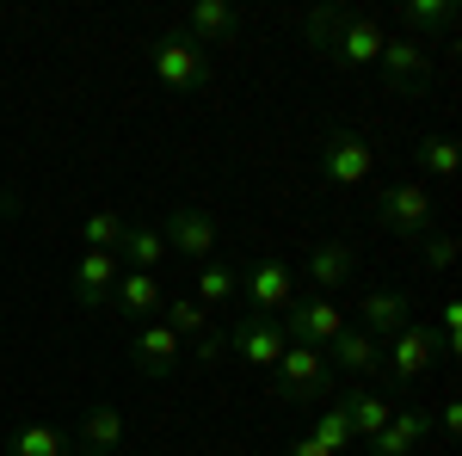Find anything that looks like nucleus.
Listing matches in <instances>:
<instances>
[{"label": "nucleus", "instance_id": "1a4fd4ad", "mask_svg": "<svg viewBox=\"0 0 462 456\" xmlns=\"http://www.w3.org/2000/svg\"><path fill=\"white\" fill-rule=\"evenodd\" d=\"M241 290H247V315H265V321H278L284 309H296V296H302V290H296V272H290L284 259H253Z\"/></svg>", "mask_w": 462, "mask_h": 456}, {"label": "nucleus", "instance_id": "20e7f679", "mask_svg": "<svg viewBox=\"0 0 462 456\" xmlns=\"http://www.w3.org/2000/svg\"><path fill=\"white\" fill-rule=\"evenodd\" d=\"M438 358H444V351H438V333H431L426 321H407L394 340H383V377H376V388H383V395H401V388L420 383Z\"/></svg>", "mask_w": 462, "mask_h": 456}, {"label": "nucleus", "instance_id": "72a5a7b5", "mask_svg": "<svg viewBox=\"0 0 462 456\" xmlns=\"http://www.w3.org/2000/svg\"><path fill=\"white\" fill-rule=\"evenodd\" d=\"M0 210H13V198H6V191H0Z\"/></svg>", "mask_w": 462, "mask_h": 456}, {"label": "nucleus", "instance_id": "c85d7f7f", "mask_svg": "<svg viewBox=\"0 0 462 456\" xmlns=\"http://www.w3.org/2000/svg\"><path fill=\"white\" fill-rule=\"evenodd\" d=\"M204 309H216V302H228V296H241V272L228 265V259H210V265H198V290H191Z\"/></svg>", "mask_w": 462, "mask_h": 456}, {"label": "nucleus", "instance_id": "423d86ee", "mask_svg": "<svg viewBox=\"0 0 462 456\" xmlns=\"http://www.w3.org/2000/svg\"><path fill=\"white\" fill-rule=\"evenodd\" d=\"M278 401H290V407H320V401H333V388H339V377L327 370V358H320L315 346H284V358H278Z\"/></svg>", "mask_w": 462, "mask_h": 456}, {"label": "nucleus", "instance_id": "a211bd4d", "mask_svg": "<svg viewBox=\"0 0 462 456\" xmlns=\"http://www.w3.org/2000/svg\"><path fill=\"white\" fill-rule=\"evenodd\" d=\"M320 358H327L333 377H383V346H376L364 327H352V321H346V333L320 351Z\"/></svg>", "mask_w": 462, "mask_h": 456}, {"label": "nucleus", "instance_id": "7c9ffc66", "mask_svg": "<svg viewBox=\"0 0 462 456\" xmlns=\"http://www.w3.org/2000/svg\"><path fill=\"white\" fill-rule=\"evenodd\" d=\"M457 425H462V407H457V401H444V407H438V438L450 444V438H457Z\"/></svg>", "mask_w": 462, "mask_h": 456}, {"label": "nucleus", "instance_id": "6ab92c4d", "mask_svg": "<svg viewBox=\"0 0 462 456\" xmlns=\"http://www.w3.org/2000/svg\"><path fill=\"white\" fill-rule=\"evenodd\" d=\"M426 432H431L426 401H407V407H394V420L370 438V456H413L426 444Z\"/></svg>", "mask_w": 462, "mask_h": 456}, {"label": "nucleus", "instance_id": "f8f14e48", "mask_svg": "<svg viewBox=\"0 0 462 456\" xmlns=\"http://www.w3.org/2000/svg\"><path fill=\"white\" fill-rule=\"evenodd\" d=\"M74 456H117L124 444H130V420H124V407L117 401H93L87 414H80V425L69 432Z\"/></svg>", "mask_w": 462, "mask_h": 456}, {"label": "nucleus", "instance_id": "6e6552de", "mask_svg": "<svg viewBox=\"0 0 462 456\" xmlns=\"http://www.w3.org/2000/svg\"><path fill=\"white\" fill-rule=\"evenodd\" d=\"M278 327H284L290 346H333L339 333H346V309L333 302V296H296V309H284L278 315Z\"/></svg>", "mask_w": 462, "mask_h": 456}, {"label": "nucleus", "instance_id": "412c9836", "mask_svg": "<svg viewBox=\"0 0 462 456\" xmlns=\"http://www.w3.org/2000/svg\"><path fill=\"white\" fill-rule=\"evenodd\" d=\"M333 395H339V407H346V420H352L357 444H370V438L394 420V395H383V388H346L339 383Z\"/></svg>", "mask_w": 462, "mask_h": 456}, {"label": "nucleus", "instance_id": "dca6fc26", "mask_svg": "<svg viewBox=\"0 0 462 456\" xmlns=\"http://www.w3.org/2000/svg\"><path fill=\"white\" fill-rule=\"evenodd\" d=\"M161 302H167V284H161V272H124L106 309H117L130 327H143V321L161 315Z\"/></svg>", "mask_w": 462, "mask_h": 456}, {"label": "nucleus", "instance_id": "473e14b6", "mask_svg": "<svg viewBox=\"0 0 462 456\" xmlns=\"http://www.w3.org/2000/svg\"><path fill=\"white\" fill-rule=\"evenodd\" d=\"M284 456H327V451H315V444H309V438H296V444H290Z\"/></svg>", "mask_w": 462, "mask_h": 456}, {"label": "nucleus", "instance_id": "9b49d317", "mask_svg": "<svg viewBox=\"0 0 462 456\" xmlns=\"http://www.w3.org/2000/svg\"><path fill=\"white\" fill-rule=\"evenodd\" d=\"M376 69H383V87H389V93H426V80H431V43L394 32L389 43H383V56H376Z\"/></svg>", "mask_w": 462, "mask_h": 456}, {"label": "nucleus", "instance_id": "4be33fe9", "mask_svg": "<svg viewBox=\"0 0 462 456\" xmlns=\"http://www.w3.org/2000/svg\"><path fill=\"white\" fill-rule=\"evenodd\" d=\"M0 456H74V444H69V432H62V425L25 420V425H13V432L0 438Z\"/></svg>", "mask_w": 462, "mask_h": 456}, {"label": "nucleus", "instance_id": "f03ea898", "mask_svg": "<svg viewBox=\"0 0 462 456\" xmlns=\"http://www.w3.org/2000/svg\"><path fill=\"white\" fill-rule=\"evenodd\" d=\"M148 74L179 93V99H198V93H216V56H204L185 32H161L148 37Z\"/></svg>", "mask_w": 462, "mask_h": 456}, {"label": "nucleus", "instance_id": "4468645a", "mask_svg": "<svg viewBox=\"0 0 462 456\" xmlns=\"http://www.w3.org/2000/svg\"><path fill=\"white\" fill-rule=\"evenodd\" d=\"M407 321H413V296H407V290H394V284H383V290L357 296V321H352V327H364V333L383 346V340H394Z\"/></svg>", "mask_w": 462, "mask_h": 456}, {"label": "nucleus", "instance_id": "39448f33", "mask_svg": "<svg viewBox=\"0 0 462 456\" xmlns=\"http://www.w3.org/2000/svg\"><path fill=\"white\" fill-rule=\"evenodd\" d=\"M154 228H161V241H167V253H173V259H191V265L222 259V222H216L204 204H173V210L161 216Z\"/></svg>", "mask_w": 462, "mask_h": 456}, {"label": "nucleus", "instance_id": "b1692460", "mask_svg": "<svg viewBox=\"0 0 462 456\" xmlns=\"http://www.w3.org/2000/svg\"><path fill=\"white\" fill-rule=\"evenodd\" d=\"M450 32H457V6L450 0H407L401 6V37L431 43V37H450Z\"/></svg>", "mask_w": 462, "mask_h": 456}, {"label": "nucleus", "instance_id": "2f4dec72", "mask_svg": "<svg viewBox=\"0 0 462 456\" xmlns=\"http://www.w3.org/2000/svg\"><path fill=\"white\" fill-rule=\"evenodd\" d=\"M191 351H198V358H204V364H216V358H222V351H228V340H222V327H216L210 340H198V346H191Z\"/></svg>", "mask_w": 462, "mask_h": 456}, {"label": "nucleus", "instance_id": "2eb2a0df", "mask_svg": "<svg viewBox=\"0 0 462 456\" xmlns=\"http://www.w3.org/2000/svg\"><path fill=\"white\" fill-rule=\"evenodd\" d=\"M179 32L210 56V50H228V43L241 37V13H235L228 0H191V13H185V25H179Z\"/></svg>", "mask_w": 462, "mask_h": 456}, {"label": "nucleus", "instance_id": "393cba45", "mask_svg": "<svg viewBox=\"0 0 462 456\" xmlns=\"http://www.w3.org/2000/svg\"><path fill=\"white\" fill-rule=\"evenodd\" d=\"M413 167H420V185L426 179H457V167H462V148H457V136H444V130H431V136H420V148H413Z\"/></svg>", "mask_w": 462, "mask_h": 456}, {"label": "nucleus", "instance_id": "bb28decb", "mask_svg": "<svg viewBox=\"0 0 462 456\" xmlns=\"http://www.w3.org/2000/svg\"><path fill=\"white\" fill-rule=\"evenodd\" d=\"M309 444H315V451H327V456H339L346 444H357V438H352V420H346V407H339V395H333V401H320L315 425H309Z\"/></svg>", "mask_w": 462, "mask_h": 456}, {"label": "nucleus", "instance_id": "c756f323", "mask_svg": "<svg viewBox=\"0 0 462 456\" xmlns=\"http://www.w3.org/2000/svg\"><path fill=\"white\" fill-rule=\"evenodd\" d=\"M426 265L431 272H450L457 265V235H426Z\"/></svg>", "mask_w": 462, "mask_h": 456}, {"label": "nucleus", "instance_id": "ddd939ff", "mask_svg": "<svg viewBox=\"0 0 462 456\" xmlns=\"http://www.w3.org/2000/svg\"><path fill=\"white\" fill-rule=\"evenodd\" d=\"M222 340H228V351H235L247 370H278V358H284V346H290L284 327H278V321H265V315H241Z\"/></svg>", "mask_w": 462, "mask_h": 456}, {"label": "nucleus", "instance_id": "0eeeda50", "mask_svg": "<svg viewBox=\"0 0 462 456\" xmlns=\"http://www.w3.org/2000/svg\"><path fill=\"white\" fill-rule=\"evenodd\" d=\"M315 167H320V179H327V185H339V191L370 185V173H376V142L357 136V130H327V136H320Z\"/></svg>", "mask_w": 462, "mask_h": 456}, {"label": "nucleus", "instance_id": "7ed1b4c3", "mask_svg": "<svg viewBox=\"0 0 462 456\" xmlns=\"http://www.w3.org/2000/svg\"><path fill=\"white\" fill-rule=\"evenodd\" d=\"M370 222L389 235V241H407L420 247L431 235V191L420 179H401V185H383L376 198H370Z\"/></svg>", "mask_w": 462, "mask_h": 456}, {"label": "nucleus", "instance_id": "a878e982", "mask_svg": "<svg viewBox=\"0 0 462 456\" xmlns=\"http://www.w3.org/2000/svg\"><path fill=\"white\" fill-rule=\"evenodd\" d=\"M161 321L179 333V346H198V340H210V333H216L210 309H204L198 296H173V290H167V302H161Z\"/></svg>", "mask_w": 462, "mask_h": 456}, {"label": "nucleus", "instance_id": "5701e85b", "mask_svg": "<svg viewBox=\"0 0 462 456\" xmlns=\"http://www.w3.org/2000/svg\"><path fill=\"white\" fill-rule=\"evenodd\" d=\"M117 259H124V272H161L173 253H167V241H161L154 222H130L124 241H117Z\"/></svg>", "mask_w": 462, "mask_h": 456}, {"label": "nucleus", "instance_id": "f257e3e1", "mask_svg": "<svg viewBox=\"0 0 462 456\" xmlns=\"http://www.w3.org/2000/svg\"><path fill=\"white\" fill-rule=\"evenodd\" d=\"M302 37L333 69H376V56L389 43V32L376 25V13H364V6H315L302 19Z\"/></svg>", "mask_w": 462, "mask_h": 456}, {"label": "nucleus", "instance_id": "cd10ccee", "mask_svg": "<svg viewBox=\"0 0 462 456\" xmlns=\"http://www.w3.org/2000/svg\"><path fill=\"white\" fill-rule=\"evenodd\" d=\"M124 228H130V216H124V210H111V204H99V210L80 222V253H117Z\"/></svg>", "mask_w": 462, "mask_h": 456}, {"label": "nucleus", "instance_id": "9d476101", "mask_svg": "<svg viewBox=\"0 0 462 456\" xmlns=\"http://www.w3.org/2000/svg\"><path fill=\"white\" fill-rule=\"evenodd\" d=\"M173 364H179V333L161 315L143 321V327H130V377H143V383H167Z\"/></svg>", "mask_w": 462, "mask_h": 456}, {"label": "nucleus", "instance_id": "f3484780", "mask_svg": "<svg viewBox=\"0 0 462 456\" xmlns=\"http://www.w3.org/2000/svg\"><path fill=\"white\" fill-rule=\"evenodd\" d=\"M117 278H124V259H117V253H80V259H74V278H69L74 302H80V309H106Z\"/></svg>", "mask_w": 462, "mask_h": 456}, {"label": "nucleus", "instance_id": "aec40b11", "mask_svg": "<svg viewBox=\"0 0 462 456\" xmlns=\"http://www.w3.org/2000/svg\"><path fill=\"white\" fill-rule=\"evenodd\" d=\"M352 272H357V247L352 241H320V247H309V284H315V296H339L346 284H352Z\"/></svg>", "mask_w": 462, "mask_h": 456}]
</instances>
